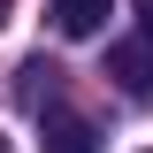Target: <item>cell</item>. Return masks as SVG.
<instances>
[{
	"label": "cell",
	"mask_w": 153,
	"mask_h": 153,
	"mask_svg": "<svg viewBox=\"0 0 153 153\" xmlns=\"http://www.w3.org/2000/svg\"><path fill=\"white\" fill-rule=\"evenodd\" d=\"M38 130H46L38 153H100V130H92L76 107H61V100H54V107H38Z\"/></svg>",
	"instance_id": "6da1fadb"
},
{
	"label": "cell",
	"mask_w": 153,
	"mask_h": 153,
	"mask_svg": "<svg viewBox=\"0 0 153 153\" xmlns=\"http://www.w3.org/2000/svg\"><path fill=\"white\" fill-rule=\"evenodd\" d=\"M107 76H115L130 100H146V92H153V38L138 31V38H123V46H107Z\"/></svg>",
	"instance_id": "7a4b0ae2"
},
{
	"label": "cell",
	"mask_w": 153,
	"mask_h": 153,
	"mask_svg": "<svg viewBox=\"0 0 153 153\" xmlns=\"http://www.w3.org/2000/svg\"><path fill=\"white\" fill-rule=\"evenodd\" d=\"M46 16H54V31H61V38H92L100 23H107V0H54Z\"/></svg>",
	"instance_id": "3957f363"
},
{
	"label": "cell",
	"mask_w": 153,
	"mask_h": 153,
	"mask_svg": "<svg viewBox=\"0 0 153 153\" xmlns=\"http://www.w3.org/2000/svg\"><path fill=\"white\" fill-rule=\"evenodd\" d=\"M23 84H16V92H23V107H54V92H61V69H54V61H46V54H38V61H23Z\"/></svg>",
	"instance_id": "277c9868"
},
{
	"label": "cell",
	"mask_w": 153,
	"mask_h": 153,
	"mask_svg": "<svg viewBox=\"0 0 153 153\" xmlns=\"http://www.w3.org/2000/svg\"><path fill=\"white\" fill-rule=\"evenodd\" d=\"M138 16H146V38H153V0H138Z\"/></svg>",
	"instance_id": "5b68a950"
},
{
	"label": "cell",
	"mask_w": 153,
	"mask_h": 153,
	"mask_svg": "<svg viewBox=\"0 0 153 153\" xmlns=\"http://www.w3.org/2000/svg\"><path fill=\"white\" fill-rule=\"evenodd\" d=\"M0 23H8V0H0Z\"/></svg>",
	"instance_id": "8992f818"
},
{
	"label": "cell",
	"mask_w": 153,
	"mask_h": 153,
	"mask_svg": "<svg viewBox=\"0 0 153 153\" xmlns=\"http://www.w3.org/2000/svg\"><path fill=\"white\" fill-rule=\"evenodd\" d=\"M0 153H8V138H0Z\"/></svg>",
	"instance_id": "52a82bcc"
}]
</instances>
